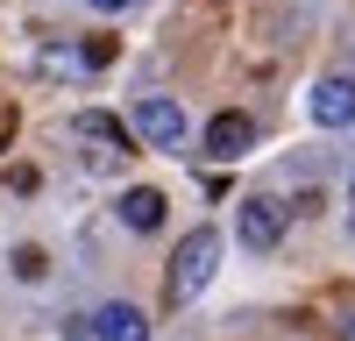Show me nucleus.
<instances>
[{
	"label": "nucleus",
	"mask_w": 355,
	"mask_h": 341,
	"mask_svg": "<svg viewBox=\"0 0 355 341\" xmlns=\"http://www.w3.org/2000/svg\"><path fill=\"white\" fill-rule=\"evenodd\" d=\"M214 270H220V235H214V227H192V235L178 242V256H171L164 299H171V306L199 299V292H206V277H214Z\"/></svg>",
	"instance_id": "nucleus-1"
},
{
	"label": "nucleus",
	"mask_w": 355,
	"mask_h": 341,
	"mask_svg": "<svg viewBox=\"0 0 355 341\" xmlns=\"http://www.w3.org/2000/svg\"><path fill=\"white\" fill-rule=\"evenodd\" d=\"M234 235H242V249H277L284 242V207L277 199H242V213H234Z\"/></svg>",
	"instance_id": "nucleus-2"
},
{
	"label": "nucleus",
	"mask_w": 355,
	"mask_h": 341,
	"mask_svg": "<svg viewBox=\"0 0 355 341\" xmlns=\"http://www.w3.org/2000/svg\"><path fill=\"white\" fill-rule=\"evenodd\" d=\"M135 135L157 142V150H178V142H185V107L164 100V93H150V100L135 107Z\"/></svg>",
	"instance_id": "nucleus-3"
},
{
	"label": "nucleus",
	"mask_w": 355,
	"mask_h": 341,
	"mask_svg": "<svg viewBox=\"0 0 355 341\" xmlns=\"http://www.w3.org/2000/svg\"><path fill=\"white\" fill-rule=\"evenodd\" d=\"M256 150V121L249 114H214V121H206V157L214 164H242Z\"/></svg>",
	"instance_id": "nucleus-4"
},
{
	"label": "nucleus",
	"mask_w": 355,
	"mask_h": 341,
	"mask_svg": "<svg viewBox=\"0 0 355 341\" xmlns=\"http://www.w3.org/2000/svg\"><path fill=\"white\" fill-rule=\"evenodd\" d=\"M313 121L320 128H348L355 121V78H320L313 85Z\"/></svg>",
	"instance_id": "nucleus-5"
},
{
	"label": "nucleus",
	"mask_w": 355,
	"mask_h": 341,
	"mask_svg": "<svg viewBox=\"0 0 355 341\" xmlns=\"http://www.w3.org/2000/svg\"><path fill=\"white\" fill-rule=\"evenodd\" d=\"M93 334L100 341H150V320H142L135 306H100L93 313Z\"/></svg>",
	"instance_id": "nucleus-6"
},
{
	"label": "nucleus",
	"mask_w": 355,
	"mask_h": 341,
	"mask_svg": "<svg viewBox=\"0 0 355 341\" xmlns=\"http://www.w3.org/2000/svg\"><path fill=\"white\" fill-rule=\"evenodd\" d=\"M121 220L135 227V235L164 227V192H157V185H135V192H121Z\"/></svg>",
	"instance_id": "nucleus-7"
},
{
	"label": "nucleus",
	"mask_w": 355,
	"mask_h": 341,
	"mask_svg": "<svg viewBox=\"0 0 355 341\" xmlns=\"http://www.w3.org/2000/svg\"><path fill=\"white\" fill-rule=\"evenodd\" d=\"M71 128H78L85 142H107V157H114V150H121V157H128V128H121V121H114V114H78V121H71Z\"/></svg>",
	"instance_id": "nucleus-8"
},
{
	"label": "nucleus",
	"mask_w": 355,
	"mask_h": 341,
	"mask_svg": "<svg viewBox=\"0 0 355 341\" xmlns=\"http://www.w3.org/2000/svg\"><path fill=\"white\" fill-rule=\"evenodd\" d=\"M114 57H121V43H114V36H85V43H78V64H85V71H107Z\"/></svg>",
	"instance_id": "nucleus-9"
},
{
	"label": "nucleus",
	"mask_w": 355,
	"mask_h": 341,
	"mask_svg": "<svg viewBox=\"0 0 355 341\" xmlns=\"http://www.w3.org/2000/svg\"><path fill=\"white\" fill-rule=\"evenodd\" d=\"M43 270H50V256H43V249H15V277H28V284H36Z\"/></svg>",
	"instance_id": "nucleus-10"
},
{
	"label": "nucleus",
	"mask_w": 355,
	"mask_h": 341,
	"mask_svg": "<svg viewBox=\"0 0 355 341\" xmlns=\"http://www.w3.org/2000/svg\"><path fill=\"white\" fill-rule=\"evenodd\" d=\"M0 142H15V107H0Z\"/></svg>",
	"instance_id": "nucleus-11"
},
{
	"label": "nucleus",
	"mask_w": 355,
	"mask_h": 341,
	"mask_svg": "<svg viewBox=\"0 0 355 341\" xmlns=\"http://www.w3.org/2000/svg\"><path fill=\"white\" fill-rule=\"evenodd\" d=\"M93 8H107V15H121V8H128V0H93Z\"/></svg>",
	"instance_id": "nucleus-12"
},
{
	"label": "nucleus",
	"mask_w": 355,
	"mask_h": 341,
	"mask_svg": "<svg viewBox=\"0 0 355 341\" xmlns=\"http://www.w3.org/2000/svg\"><path fill=\"white\" fill-rule=\"evenodd\" d=\"M341 334H348V341H355V320H341Z\"/></svg>",
	"instance_id": "nucleus-13"
},
{
	"label": "nucleus",
	"mask_w": 355,
	"mask_h": 341,
	"mask_svg": "<svg viewBox=\"0 0 355 341\" xmlns=\"http://www.w3.org/2000/svg\"><path fill=\"white\" fill-rule=\"evenodd\" d=\"M348 213H355V185H348Z\"/></svg>",
	"instance_id": "nucleus-14"
}]
</instances>
